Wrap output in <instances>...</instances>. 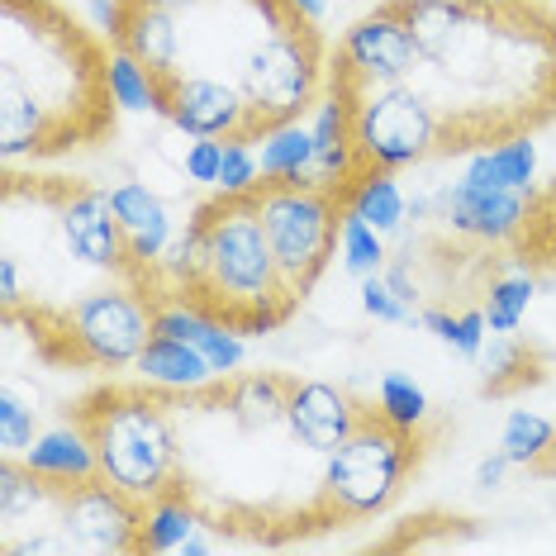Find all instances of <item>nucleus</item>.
I'll return each instance as SVG.
<instances>
[{
	"label": "nucleus",
	"mask_w": 556,
	"mask_h": 556,
	"mask_svg": "<svg viewBox=\"0 0 556 556\" xmlns=\"http://www.w3.org/2000/svg\"><path fill=\"white\" fill-rule=\"evenodd\" d=\"M343 267L352 276H376L386 267V243H381V229H371V224L362 219V214L348 210L343 219Z\"/></svg>",
	"instance_id": "24"
},
{
	"label": "nucleus",
	"mask_w": 556,
	"mask_h": 556,
	"mask_svg": "<svg viewBox=\"0 0 556 556\" xmlns=\"http://www.w3.org/2000/svg\"><path fill=\"white\" fill-rule=\"evenodd\" d=\"M324 91L343 100L362 176L404 172V167H419V162H433L438 119H433V110H428V100L414 91L409 81H371L333 48V53H328Z\"/></svg>",
	"instance_id": "9"
},
{
	"label": "nucleus",
	"mask_w": 556,
	"mask_h": 556,
	"mask_svg": "<svg viewBox=\"0 0 556 556\" xmlns=\"http://www.w3.org/2000/svg\"><path fill=\"white\" fill-rule=\"evenodd\" d=\"M5 556H143L148 504L105 476H43L24 457L0 462Z\"/></svg>",
	"instance_id": "6"
},
{
	"label": "nucleus",
	"mask_w": 556,
	"mask_h": 556,
	"mask_svg": "<svg viewBox=\"0 0 556 556\" xmlns=\"http://www.w3.org/2000/svg\"><path fill=\"white\" fill-rule=\"evenodd\" d=\"M424 452L428 438L419 428L395 424L376 400V409L357 424V433L328 457V485H333V500L343 509L348 528L381 518L424 466Z\"/></svg>",
	"instance_id": "11"
},
{
	"label": "nucleus",
	"mask_w": 556,
	"mask_h": 556,
	"mask_svg": "<svg viewBox=\"0 0 556 556\" xmlns=\"http://www.w3.org/2000/svg\"><path fill=\"white\" fill-rule=\"evenodd\" d=\"M290 371H229L205 386H167L176 466L167 495L186 500L200 528L257 547H290L343 533L328 457L290 414Z\"/></svg>",
	"instance_id": "1"
},
{
	"label": "nucleus",
	"mask_w": 556,
	"mask_h": 556,
	"mask_svg": "<svg viewBox=\"0 0 556 556\" xmlns=\"http://www.w3.org/2000/svg\"><path fill=\"white\" fill-rule=\"evenodd\" d=\"M162 300L224 324L238 338L286 328L305 300L290 290L262 224L257 191H219L162 252Z\"/></svg>",
	"instance_id": "5"
},
{
	"label": "nucleus",
	"mask_w": 556,
	"mask_h": 556,
	"mask_svg": "<svg viewBox=\"0 0 556 556\" xmlns=\"http://www.w3.org/2000/svg\"><path fill=\"white\" fill-rule=\"evenodd\" d=\"M72 424L96 447V466L124 495L153 504L172 490L176 438L167 414V386L148 381H105L72 400Z\"/></svg>",
	"instance_id": "8"
},
{
	"label": "nucleus",
	"mask_w": 556,
	"mask_h": 556,
	"mask_svg": "<svg viewBox=\"0 0 556 556\" xmlns=\"http://www.w3.org/2000/svg\"><path fill=\"white\" fill-rule=\"evenodd\" d=\"M134 371L148 376V381H157V386H172V390L205 386V381L219 376L210 366L205 352L191 348V343H181V338H172V333H153V338H148L143 352H138V362H134Z\"/></svg>",
	"instance_id": "16"
},
{
	"label": "nucleus",
	"mask_w": 556,
	"mask_h": 556,
	"mask_svg": "<svg viewBox=\"0 0 556 556\" xmlns=\"http://www.w3.org/2000/svg\"><path fill=\"white\" fill-rule=\"evenodd\" d=\"M466 176L471 181H490V186H514V191H533L538 181V148L533 134L509 138L500 148H480V153L466 157Z\"/></svg>",
	"instance_id": "17"
},
{
	"label": "nucleus",
	"mask_w": 556,
	"mask_h": 556,
	"mask_svg": "<svg viewBox=\"0 0 556 556\" xmlns=\"http://www.w3.org/2000/svg\"><path fill=\"white\" fill-rule=\"evenodd\" d=\"M157 309L129 281H105L58 305L0 309L5 328H24L34 352L58 371H119L134 366L143 343L157 333Z\"/></svg>",
	"instance_id": "7"
},
{
	"label": "nucleus",
	"mask_w": 556,
	"mask_h": 556,
	"mask_svg": "<svg viewBox=\"0 0 556 556\" xmlns=\"http://www.w3.org/2000/svg\"><path fill=\"white\" fill-rule=\"evenodd\" d=\"M252 191H257L262 224H267V238L290 290L300 300H309L314 286L324 281V271L333 267V257L343 252V219L352 210V195L343 186L324 181L319 172L262 176Z\"/></svg>",
	"instance_id": "10"
},
{
	"label": "nucleus",
	"mask_w": 556,
	"mask_h": 556,
	"mask_svg": "<svg viewBox=\"0 0 556 556\" xmlns=\"http://www.w3.org/2000/svg\"><path fill=\"white\" fill-rule=\"evenodd\" d=\"M257 181H262V162L252 153V143H224L219 191H252Z\"/></svg>",
	"instance_id": "29"
},
{
	"label": "nucleus",
	"mask_w": 556,
	"mask_h": 556,
	"mask_svg": "<svg viewBox=\"0 0 556 556\" xmlns=\"http://www.w3.org/2000/svg\"><path fill=\"white\" fill-rule=\"evenodd\" d=\"M376 400H381V409L395 424H404V428H419L428 419V395L409 381V376H400V371L381 376V390H376Z\"/></svg>",
	"instance_id": "26"
},
{
	"label": "nucleus",
	"mask_w": 556,
	"mask_h": 556,
	"mask_svg": "<svg viewBox=\"0 0 556 556\" xmlns=\"http://www.w3.org/2000/svg\"><path fill=\"white\" fill-rule=\"evenodd\" d=\"M352 214H362L371 229L395 233L404 224V214H409V200H404L395 172H371L366 176V181L357 186V195H352Z\"/></svg>",
	"instance_id": "19"
},
{
	"label": "nucleus",
	"mask_w": 556,
	"mask_h": 556,
	"mask_svg": "<svg viewBox=\"0 0 556 556\" xmlns=\"http://www.w3.org/2000/svg\"><path fill=\"white\" fill-rule=\"evenodd\" d=\"M528 471H533L538 480H556V438H552V447L542 452V457H538L533 466H528Z\"/></svg>",
	"instance_id": "33"
},
{
	"label": "nucleus",
	"mask_w": 556,
	"mask_h": 556,
	"mask_svg": "<svg viewBox=\"0 0 556 556\" xmlns=\"http://www.w3.org/2000/svg\"><path fill=\"white\" fill-rule=\"evenodd\" d=\"M547 352L523 343L518 333H495L480 352V395L485 400H514L523 390L547 381Z\"/></svg>",
	"instance_id": "15"
},
{
	"label": "nucleus",
	"mask_w": 556,
	"mask_h": 556,
	"mask_svg": "<svg viewBox=\"0 0 556 556\" xmlns=\"http://www.w3.org/2000/svg\"><path fill=\"white\" fill-rule=\"evenodd\" d=\"M115 43L62 0H0V153L58 162L119 129Z\"/></svg>",
	"instance_id": "4"
},
{
	"label": "nucleus",
	"mask_w": 556,
	"mask_h": 556,
	"mask_svg": "<svg viewBox=\"0 0 556 556\" xmlns=\"http://www.w3.org/2000/svg\"><path fill=\"white\" fill-rule=\"evenodd\" d=\"M195 528H200V518L186 500L162 495L148 504V552H181Z\"/></svg>",
	"instance_id": "23"
},
{
	"label": "nucleus",
	"mask_w": 556,
	"mask_h": 556,
	"mask_svg": "<svg viewBox=\"0 0 556 556\" xmlns=\"http://www.w3.org/2000/svg\"><path fill=\"white\" fill-rule=\"evenodd\" d=\"M485 309H462L457 319V338H452V352H462L466 362H480V352H485Z\"/></svg>",
	"instance_id": "31"
},
{
	"label": "nucleus",
	"mask_w": 556,
	"mask_h": 556,
	"mask_svg": "<svg viewBox=\"0 0 556 556\" xmlns=\"http://www.w3.org/2000/svg\"><path fill=\"white\" fill-rule=\"evenodd\" d=\"M552 438H556V424L552 419H542V414L533 409H514L509 419H504V433H500V452L509 457L514 466H533L542 452L552 447Z\"/></svg>",
	"instance_id": "21"
},
{
	"label": "nucleus",
	"mask_w": 556,
	"mask_h": 556,
	"mask_svg": "<svg viewBox=\"0 0 556 556\" xmlns=\"http://www.w3.org/2000/svg\"><path fill=\"white\" fill-rule=\"evenodd\" d=\"M29 442H34V409L5 386L0 390V447H5V457H24Z\"/></svg>",
	"instance_id": "27"
},
{
	"label": "nucleus",
	"mask_w": 556,
	"mask_h": 556,
	"mask_svg": "<svg viewBox=\"0 0 556 556\" xmlns=\"http://www.w3.org/2000/svg\"><path fill=\"white\" fill-rule=\"evenodd\" d=\"M362 309L371 314V319H381V324H419V314L404 305V300L395 295V286H390L381 271L362 276Z\"/></svg>",
	"instance_id": "28"
},
{
	"label": "nucleus",
	"mask_w": 556,
	"mask_h": 556,
	"mask_svg": "<svg viewBox=\"0 0 556 556\" xmlns=\"http://www.w3.org/2000/svg\"><path fill=\"white\" fill-rule=\"evenodd\" d=\"M333 48L371 81H404L414 72V62H419L409 24L395 15L390 0H376V10H366L362 20H352Z\"/></svg>",
	"instance_id": "14"
},
{
	"label": "nucleus",
	"mask_w": 556,
	"mask_h": 556,
	"mask_svg": "<svg viewBox=\"0 0 556 556\" xmlns=\"http://www.w3.org/2000/svg\"><path fill=\"white\" fill-rule=\"evenodd\" d=\"M414 34V86L438 153L471 157L556 119V10L542 0H390Z\"/></svg>",
	"instance_id": "3"
},
{
	"label": "nucleus",
	"mask_w": 556,
	"mask_h": 556,
	"mask_svg": "<svg viewBox=\"0 0 556 556\" xmlns=\"http://www.w3.org/2000/svg\"><path fill=\"white\" fill-rule=\"evenodd\" d=\"M533 295H538L533 276H518V271L514 276H495V281H490V300H485L490 333H518V324H523Z\"/></svg>",
	"instance_id": "22"
},
{
	"label": "nucleus",
	"mask_w": 556,
	"mask_h": 556,
	"mask_svg": "<svg viewBox=\"0 0 556 556\" xmlns=\"http://www.w3.org/2000/svg\"><path fill=\"white\" fill-rule=\"evenodd\" d=\"M219 172H224L219 138H191V148H186V176H191V181H205V186H219Z\"/></svg>",
	"instance_id": "30"
},
{
	"label": "nucleus",
	"mask_w": 556,
	"mask_h": 556,
	"mask_svg": "<svg viewBox=\"0 0 556 556\" xmlns=\"http://www.w3.org/2000/svg\"><path fill=\"white\" fill-rule=\"evenodd\" d=\"M528 200H533V191H514V186H490V181L462 176L457 186H447L438 195V219L452 233L476 238V243L514 248L528 224Z\"/></svg>",
	"instance_id": "13"
},
{
	"label": "nucleus",
	"mask_w": 556,
	"mask_h": 556,
	"mask_svg": "<svg viewBox=\"0 0 556 556\" xmlns=\"http://www.w3.org/2000/svg\"><path fill=\"white\" fill-rule=\"evenodd\" d=\"M24 462L34 466V471L43 476H96V447L86 442V433L77 424H62V428H48L43 438L29 442V452H24Z\"/></svg>",
	"instance_id": "18"
},
{
	"label": "nucleus",
	"mask_w": 556,
	"mask_h": 556,
	"mask_svg": "<svg viewBox=\"0 0 556 556\" xmlns=\"http://www.w3.org/2000/svg\"><path fill=\"white\" fill-rule=\"evenodd\" d=\"M262 176H305L314 172V129H300V124H286L271 138H262Z\"/></svg>",
	"instance_id": "20"
},
{
	"label": "nucleus",
	"mask_w": 556,
	"mask_h": 556,
	"mask_svg": "<svg viewBox=\"0 0 556 556\" xmlns=\"http://www.w3.org/2000/svg\"><path fill=\"white\" fill-rule=\"evenodd\" d=\"M509 457H504V452H495V457H485V462H480L476 466V485L480 490H500L504 485V471H509Z\"/></svg>",
	"instance_id": "32"
},
{
	"label": "nucleus",
	"mask_w": 556,
	"mask_h": 556,
	"mask_svg": "<svg viewBox=\"0 0 556 556\" xmlns=\"http://www.w3.org/2000/svg\"><path fill=\"white\" fill-rule=\"evenodd\" d=\"M110 81H115V100H119V110H138V115H157V86L153 77H148L143 67L129 58V53H119L115 48V62H110Z\"/></svg>",
	"instance_id": "25"
},
{
	"label": "nucleus",
	"mask_w": 556,
	"mask_h": 556,
	"mask_svg": "<svg viewBox=\"0 0 556 556\" xmlns=\"http://www.w3.org/2000/svg\"><path fill=\"white\" fill-rule=\"evenodd\" d=\"M39 186L58 214V233L67 257L100 276H115V281L134 286V257L129 243H124L110 191L91 186L86 176H58V172H39Z\"/></svg>",
	"instance_id": "12"
},
{
	"label": "nucleus",
	"mask_w": 556,
	"mask_h": 556,
	"mask_svg": "<svg viewBox=\"0 0 556 556\" xmlns=\"http://www.w3.org/2000/svg\"><path fill=\"white\" fill-rule=\"evenodd\" d=\"M96 20L153 86L219 81L238 91L257 143L324 100L333 43L300 0H100Z\"/></svg>",
	"instance_id": "2"
}]
</instances>
